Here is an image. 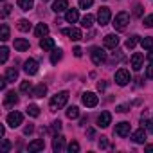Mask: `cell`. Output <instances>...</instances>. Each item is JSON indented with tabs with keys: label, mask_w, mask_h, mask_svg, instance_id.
<instances>
[{
	"label": "cell",
	"mask_w": 153,
	"mask_h": 153,
	"mask_svg": "<svg viewBox=\"0 0 153 153\" xmlns=\"http://www.w3.org/2000/svg\"><path fill=\"white\" fill-rule=\"evenodd\" d=\"M67 101H68V92H58V94L51 99L49 106H51L52 112H58L59 108H63V106L67 105Z\"/></svg>",
	"instance_id": "1"
},
{
	"label": "cell",
	"mask_w": 153,
	"mask_h": 153,
	"mask_svg": "<svg viewBox=\"0 0 153 153\" xmlns=\"http://www.w3.org/2000/svg\"><path fill=\"white\" fill-rule=\"evenodd\" d=\"M128 24H130V16H128V13L123 11V13H119V15L114 18V24H112V25H114L117 31H124Z\"/></svg>",
	"instance_id": "2"
},
{
	"label": "cell",
	"mask_w": 153,
	"mask_h": 153,
	"mask_svg": "<svg viewBox=\"0 0 153 153\" xmlns=\"http://www.w3.org/2000/svg\"><path fill=\"white\" fill-rule=\"evenodd\" d=\"M90 56H92V61H94L96 65H101V63L106 61V52H105V49H101V47H94L92 52H90Z\"/></svg>",
	"instance_id": "3"
},
{
	"label": "cell",
	"mask_w": 153,
	"mask_h": 153,
	"mask_svg": "<svg viewBox=\"0 0 153 153\" xmlns=\"http://www.w3.org/2000/svg\"><path fill=\"white\" fill-rule=\"evenodd\" d=\"M115 83H117L119 87H124V85L130 83V72H128L126 68H119V70L115 72Z\"/></svg>",
	"instance_id": "4"
},
{
	"label": "cell",
	"mask_w": 153,
	"mask_h": 153,
	"mask_svg": "<svg viewBox=\"0 0 153 153\" xmlns=\"http://www.w3.org/2000/svg\"><path fill=\"white\" fill-rule=\"evenodd\" d=\"M81 99H83V105L88 106V108H94V106H97V103H99V99H97V96H96L94 92H85Z\"/></svg>",
	"instance_id": "5"
},
{
	"label": "cell",
	"mask_w": 153,
	"mask_h": 153,
	"mask_svg": "<svg viewBox=\"0 0 153 153\" xmlns=\"http://www.w3.org/2000/svg\"><path fill=\"white\" fill-rule=\"evenodd\" d=\"M22 121H24V115H22L20 112H11V114L7 115V124H9L11 128H18V126L22 124Z\"/></svg>",
	"instance_id": "6"
},
{
	"label": "cell",
	"mask_w": 153,
	"mask_h": 153,
	"mask_svg": "<svg viewBox=\"0 0 153 153\" xmlns=\"http://www.w3.org/2000/svg\"><path fill=\"white\" fill-rule=\"evenodd\" d=\"M110 18H112V13H110L108 7H101V9L97 11V22H99L101 25H106V24L110 22Z\"/></svg>",
	"instance_id": "7"
},
{
	"label": "cell",
	"mask_w": 153,
	"mask_h": 153,
	"mask_svg": "<svg viewBox=\"0 0 153 153\" xmlns=\"http://www.w3.org/2000/svg\"><path fill=\"white\" fill-rule=\"evenodd\" d=\"M112 123V114L110 112H101V115L97 117V126L99 128H108Z\"/></svg>",
	"instance_id": "8"
},
{
	"label": "cell",
	"mask_w": 153,
	"mask_h": 153,
	"mask_svg": "<svg viewBox=\"0 0 153 153\" xmlns=\"http://www.w3.org/2000/svg\"><path fill=\"white\" fill-rule=\"evenodd\" d=\"M115 135L117 137H128L130 135V123H119V124H115Z\"/></svg>",
	"instance_id": "9"
},
{
	"label": "cell",
	"mask_w": 153,
	"mask_h": 153,
	"mask_svg": "<svg viewBox=\"0 0 153 153\" xmlns=\"http://www.w3.org/2000/svg\"><path fill=\"white\" fill-rule=\"evenodd\" d=\"M119 45V36L117 34H106L105 36V47L106 49H115Z\"/></svg>",
	"instance_id": "10"
},
{
	"label": "cell",
	"mask_w": 153,
	"mask_h": 153,
	"mask_svg": "<svg viewBox=\"0 0 153 153\" xmlns=\"http://www.w3.org/2000/svg\"><path fill=\"white\" fill-rule=\"evenodd\" d=\"M24 70H25L29 76H34V74L38 72V63H36V59H27V61L24 63Z\"/></svg>",
	"instance_id": "11"
},
{
	"label": "cell",
	"mask_w": 153,
	"mask_h": 153,
	"mask_svg": "<svg viewBox=\"0 0 153 153\" xmlns=\"http://www.w3.org/2000/svg\"><path fill=\"white\" fill-rule=\"evenodd\" d=\"M142 61H144V56L140 52H135L131 56V68L133 70H140L142 68Z\"/></svg>",
	"instance_id": "12"
},
{
	"label": "cell",
	"mask_w": 153,
	"mask_h": 153,
	"mask_svg": "<svg viewBox=\"0 0 153 153\" xmlns=\"http://www.w3.org/2000/svg\"><path fill=\"white\" fill-rule=\"evenodd\" d=\"M63 34H67V36H70L74 42H78V40H83V34H81V31L79 29H76V27H70V29H65L63 31Z\"/></svg>",
	"instance_id": "13"
},
{
	"label": "cell",
	"mask_w": 153,
	"mask_h": 153,
	"mask_svg": "<svg viewBox=\"0 0 153 153\" xmlns=\"http://www.w3.org/2000/svg\"><path fill=\"white\" fill-rule=\"evenodd\" d=\"M68 9V2L67 0H54V4H52V11L54 13H63Z\"/></svg>",
	"instance_id": "14"
},
{
	"label": "cell",
	"mask_w": 153,
	"mask_h": 153,
	"mask_svg": "<svg viewBox=\"0 0 153 153\" xmlns=\"http://www.w3.org/2000/svg\"><path fill=\"white\" fill-rule=\"evenodd\" d=\"M63 148H65V137L56 135V137H54V140H52V149L58 153V151H63Z\"/></svg>",
	"instance_id": "15"
},
{
	"label": "cell",
	"mask_w": 153,
	"mask_h": 153,
	"mask_svg": "<svg viewBox=\"0 0 153 153\" xmlns=\"http://www.w3.org/2000/svg\"><path fill=\"white\" fill-rule=\"evenodd\" d=\"M78 18H79L78 9H67V13H65V20H67L68 24H76V22H78Z\"/></svg>",
	"instance_id": "16"
},
{
	"label": "cell",
	"mask_w": 153,
	"mask_h": 153,
	"mask_svg": "<svg viewBox=\"0 0 153 153\" xmlns=\"http://www.w3.org/2000/svg\"><path fill=\"white\" fill-rule=\"evenodd\" d=\"M54 40L52 38H49V36H45V38H40V47L43 49V51H52L54 49Z\"/></svg>",
	"instance_id": "17"
},
{
	"label": "cell",
	"mask_w": 153,
	"mask_h": 153,
	"mask_svg": "<svg viewBox=\"0 0 153 153\" xmlns=\"http://www.w3.org/2000/svg\"><path fill=\"white\" fill-rule=\"evenodd\" d=\"M43 148H45L43 139H36V140H33V142L27 146V151H42Z\"/></svg>",
	"instance_id": "18"
},
{
	"label": "cell",
	"mask_w": 153,
	"mask_h": 153,
	"mask_svg": "<svg viewBox=\"0 0 153 153\" xmlns=\"http://www.w3.org/2000/svg\"><path fill=\"white\" fill-rule=\"evenodd\" d=\"M18 103V96L16 92H7L6 94V99H4V106H13Z\"/></svg>",
	"instance_id": "19"
},
{
	"label": "cell",
	"mask_w": 153,
	"mask_h": 153,
	"mask_svg": "<svg viewBox=\"0 0 153 153\" xmlns=\"http://www.w3.org/2000/svg\"><path fill=\"white\" fill-rule=\"evenodd\" d=\"M15 49L20 51V52H24V51L29 49V42H27L25 38H16V40H15Z\"/></svg>",
	"instance_id": "20"
},
{
	"label": "cell",
	"mask_w": 153,
	"mask_h": 153,
	"mask_svg": "<svg viewBox=\"0 0 153 153\" xmlns=\"http://www.w3.org/2000/svg\"><path fill=\"white\" fill-rule=\"evenodd\" d=\"M34 33H36L38 38H45V36L49 34V25H47V24H38Z\"/></svg>",
	"instance_id": "21"
},
{
	"label": "cell",
	"mask_w": 153,
	"mask_h": 153,
	"mask_svg": "<svg viewBox=\"0 0 153 153\" xmlns=\"http://www.w3.org/2000/svg\"><path fill=\"white\" fill-rule=\"evenodd\" d=\"M131 139L137 142V144H142V142H146V131L140 128V130H137V131H133V135H131Z\"/></svg>",
	"instance_id": "22"
},
{
	"label": "cell",
	"mask_w": 153,
	"mask_h": 153,
	"mask_svg": "<svg viewBox=\"0 0 153 153\" xmlns=\"http://www.w3.org/2000/svg\"><path fill=\"white\" fill-rule=\"evenodd\" d=\"M33 6H34V0H18V7L22 11H29L33 9Z\"/></svg>",
	"instance_id": "23"
},
{
	"label": "cell",
	"mask_w": 153,
	"mask_h": 153,
	"mask_svg": "<svg viewBox=\"0 0 153 153\" xmlns=\"http://www.w3.org/2000/svg\"><path fill=\"white\" fill-rule=\"evenodd\" d=\"M0 40H2V42L9 40V25H7V24H2V25H0Z\"/></svg>",
	"instance_id": "24"
},
{
	"label": "cell",
	"mask_w": 153,
	"mask_h": 153,
	"mask_svg": "<svg viewBox=\"0 0 153 153\" xmlns=\"http://www.w3.org/2000/svg\"><path fill=\"white\" fill-rule=\"evenodd\" d=\"M16 78H18V70H16L15 67H9L7 72H6V79H7V81H15Z\"/></svg>",
	"instance_id": "25"
},
{
	"label": "cell",
	"mask_w": 153,
	"mask_h": 153,
	"mask_svg": "<svg viewBox=\"0 0 153 153\" xmlns=\"http://www.w3.org/2000/svg\"><path fill=\"white\" fill-rule=\"evenodd\" d=\"M45 94H47V87H45L43 83H40V85L34 88V92H33V96H34V97H43Z\"/></svg>",
	"instance_id": "26"
},
{
	"label": "cell",
	"mask_w": 153,
	"mask_h": 153,
	"mask_svg": "<svg viewBox=\"0 0 153 153\" xmlns=\"http://www.w3.org/2000/svg\"><path fill=\"white\" fill-rule=\"evenodd\" d=\"M67 117H68V119H78V117H79L78 106H68V108H67Z\"/></svg>",
	"instance_id": "27"
},
{
	"label": "cell",
	"mask_w": 153,
	"mask_h": 153,
	"mask_svg": "<svg viewBox=\"0 0 153 153\" xmlns=\"http://www.w3.org/2000/svg\"><path fill=\"white\" fill-rule=\"evenodd\" d=\"M16 27H18V31H22V33H27V31H31V22H29V20H20Z\"/></svg>",
	"instance_id": "28"
},
{
	"label": "cell",
	"mask_w": 153,
	"mask_h": 153,
	"mask_svg": "<svg viewBox=\"0 0 153 153\" xmlns=\"http://www.w3.org/2000/svg\"><path fill=\"white\" fill-rule=\"evenodd\" d=\"M92 24H94V16H92V15H85V16L81 18V25H83V27L88 29V27H92Z\"/></svg>",
	"instance_id": "29"
},
{
	"label": "cell",
	"mask_w": 153,
	"mask_h": 153,
	"mask_svg": "<svg viewBox=\"0 0 153 153\" xmlns=\"http://www.w3.org/2000/svg\"><path fill=\"white\" fill-rule=\"evenodd\" d=\"M27 114H29L31 117H38V115H40V108H38L36 105H29V106H27Z\"/></svg>",
	"instance_id": "30"
},
{
	"label": "cell",
	"mask_w": 153,
	"mask_h": 153,
	"mask_svg": "<svg viewBox=\"0 0 153 153\" xmlns=\"http://www.w3.org/2000/svg\"><path fill=\"white\" fill-rule=\"evenodd\" d=\"M140 45H142V49H153V38H151V36L142 38V40H140Z\"/></svg>",
	"instance_id": "31"
},
{
	"label": "cell",
	"mask_w": 153,
	"mask_h": 153,
	"mask_svg": "<svg viewBox=\"0 0 153 153\" xmlns=\"http://www.w3.org/2000/svg\"><path fill=\"white\" fill-rule=\"evenodd\" d=\"M61 56H63V54H61V51H59V49H58V51H54V52H52V56H51V63H52V65H56V63L61 59Z\"/></svg>",
	"instance_id": "32"
},
{
	"label": "cell",
	"mask_w": 153,
	"mask_h": 153,
	"mask_svg": "<svg viewBox=\"0 0 153 153\" xmlns=\"http://www.w3.org/2000/svg\"><path fill=\"white\" fill-rule=\"evenodd\" d=\"M7 56H9V49L7 47H2V49H0V61L6 63L7 61Z\"/></svg>",
	"instance_id": "33"
},
{
	"label": "cell",
	"mask_w": 153,
	"mask_h": 153,
	"mask_svg": "<svg viewBox=\"0 0 153 153\" xmlns=\"http://www.w3.org/2000/svg\"><path fill=\"white\" fill-rule=\"evenodd\" d=\"M137 42H139V36H131V38H128V40H126V49H133V47L137 45Z\"/></svg>",
	"instance_id": "34"
},
{
	"label": "cell",
	"mask_w": 153,
	"mask_h": 153,
	"mask_svg": "<svg viewBox=\"0 0 153 153\" xmlns=\"http://www.w3.org/2000/svg\"><path fill=\"white\" fill-rule=\"evenodd\" d=\"M59 130H61V121H54V123H52V126H51V133H54V135H56Z\"/></svg>",
	"instance_id": "35"
},
{
	"label": "cell",
	"mask_w": 153,
	"mask_h": 153,
	"mask_svg": "<svg viewBox=\"0 0 153 153\" xmlns=\"http://www.w3.org/2000/svg\"><path fill=\"white\" fill-rule=\"evenodd\" d=\"M92 4H94V0H79V7L81 9H88Z\"/></svg>",
	"instance_id": "36"
},
{
	"label": "cell",
	"mask_w": 153,
	"mask_h": 153,
	"mask_svg": "<svg viewBox=\"0 0 153 153\" xmlns=\"http://www.w3.org/2000/svg\"><path fill=\"white\" fill-rule=\"evenodd\" d=\"M68 151H70V153H78V151H79V144L76 142V140L70 142V144H68Z\"/></svg>",
	"instance_id": "37"
},
{
	"label": "cell",
	"mask_w": 153,
	"mask_h": 153,
	"mask_svg": "<svg viewBox=\"0 0 153 153\" xmlns=\"http://www.w3.org/2000/svg\"><path fill=\"white\" fill-rule=\"evenodd\" d=\"M29 90H31V83H29V81H22V85H20V92L27 94Z\"/></svg>",
	"instance_id": "38"
},
{
	"label": "cell",
	"mask_w": 153,
	"mask_h": 153,
	"mask_svg": "<svg viewBox=\"0 0 153 153\" xmlns=\"http://www.w3.org/2000/svg\"><path fill=\"white\" fill-rule=\"evenodd\" d=\"M142 124L146 126V130L149 133H153V121H146V117H142Z\"/></svg>",
	"instance_id": "39"
},
{
	"label": "cell",
	"mask_w": 153,
	"mask_h": 153,
	"mask_svg": "<svg viewBox=\"0 0 153 153\" xmlns=\"http://www.w3.org/2000/svg\"><path fill=\"white\" fill-rule=\"evenodd\" d=\"M144 25H146V27H153V15H148V16L144 18Z\"/></svg>",
	"instance_id": "40"
},
{
	"label": "cell",
	"mask_w": 153,
	"mask_h": 153,
	"mask_svg": "<svg viewBox=\"0 0 153 153\" xmlns=\"http://www.w3.org/2000/svg\"><path fill=\"white\" fill-rule=\"evenodd\" d=\"M146 78L153 79V61L149 63V67H148V70H146Z\"/></svg>",
	"instance_id": "41"
},
{
	"label": "cell",
	"mask_w": 153,
	"mask_h": 153,
	"mask_svg": "<svg viewBox=\"0 0 153 153\" xmlns=\"http://www.w3.org/2000/svg\"><path fill=\"white\" fill-rule=\"evenodd\" d=\"M99 148H101V149L108 148V140H106V137H101V139H99Z\"/></svg>",
	"instance_id": "42"
},
{
	"label": "cell",
	"mask_w": 153,
	"mask_h": 153,
	"mask_svg": "<svg viewBox=\"0 0 153 153\" xmlns=\"http://www.w3.org/2000/svg\"><path fill=\"white\" fill-rule=\"evenodd\" d=\"M9 149H11V144H9L6 139H4V140H2V151H4V153H7Z\"/></svg>",
	"instance_id": "43"
},
{
	"label": "cell",
	"mask_w": 153,
	"mask_h": 153,
	"mask_svg": "<svg viewBox=\"0 0 153 153\" xmlns=\"http://www.w3.org/2000/svg\"><path fill=\"white\" fill-rule=\"evenodd\" d=\"M33 131H34V126H33V124H27V126H25V130H24V133H25V135H29V133H33Z\"/></svg>",
	"instance_id": "44"
},
{
	"label": "cell",
	"mask_w": 153,
	"mask_h": 153,
	"mask_svg": "<svg viewBox=\"0 0 153 153\" xmlns=\"http://www.w3.org/2000/svg\"><path fill=\"white\" fill-rule=\"evenodd\" d=\"M81 54H83V51H81L79 47H74V56H76V58H81Z\"/></svg>",
	"instance_id": "45"
},
{
	"label": "cell",
	"mask_w": 153,
	"mask_h": 153,
	"mask_svg": "<svg viewBox=\"0 0 153 153\" xmlns=\"http://www.w3.org/2000/svg\"><path fill=\"white\" fill-rule=\"evenodd\" d=\"M9 13H11V6H9V4H6V6H4V16H7Z\"/></svg>",
	"instance_id": "46"
},
{
	"label": "cell",
	"mask_w": 153,
	"mask_h": 153,
	"mask_svg": "<svg viewBox=\"0 0 153 153\" xmlns=\"http://www.w3.org/2000/svg\"><path fill=\"white\" fill-rule=\"evenodd\" d=\"M105 88H106V83H105V81H99V83H97V90H101V92H103Z\"/></svg>",
	"instance_id": "47"
},
{
	"label": "cell",
	"mask_w": 153,
	"mask_h": 153,
	"mask_svg": "<svg viewBox=\"0 0 153 153\" xmlns=\"http://www.w3.org/2000/svg\"><path fill=\"white\" fill-rule=\"evenodd\" d=\"M126 108H128V105H121V106H117V112H121V114L123 112H128Z\"/></svg>",
	"instance_id": "48"
},
{
	"label": "cell",
	"mask_w": 153,
	"mask_h": 153,
	"mask_svg": "<svg viewBox=\"0 0 153 153\" xmlns=\"http://www.w3.org/2000/svg\"><path fill=\"white\" fill-rule=\"evenodd\" d=\"M140 13H142V7H140V6H137V7H135V15H137V16H140Z\"/></svg>",
	"instance_id": "49"
},
{
	"label": "cell",
	"mask_w": 153,
	"mask_h": 153,
	"mask_svg": "<svg viewBox=\"0 0 153 153\" xmlns=\"http://www.w3.org/2000/svg\"><path fill=\"white\" fill-rule=\"evenodd\" d=\"M146 151H149V153H153V144H148V146H146Z\"/></svg>",
	"instance_id": "50"
},
{
	"label": "cell",
	"mask_w": 153,
	"mask_h": 153,
	"mask_svg": "<svg viewBox=\"0 0 153 153\" xmlns=\"http://www.w3.org/2000/svg\"><path fill=\"white\" fill-rule=\"evenodd\" d=\"M148 59H149V61H153V51H151V49H149V54H148Z\"/></svg>",
	"instance_id": "51"
},
{
	"label": "cell",
	"mask_w": 153,
	"mask_h": 153,
	"mask_svg": "<svg viewBox=\"0 0 153 153\" xmlns=\"http://www.w3.org/2000/svg\"><path fill=\"white\" fill-rule=\"evenodd\" d=\"M43 2H47V0H43Z\"/></svg>",
	"instance_id": "52"
}]
</instances>
